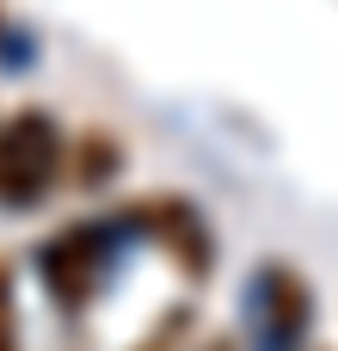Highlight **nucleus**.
<instances>
[{"mask_svg":"<svg viewBox=\"0 0 338 351\" xmlns=\"http://www.w3.org/2000/svg\"><path fill=\"white\" fill-rule=\"evenodd\" d=\"M68 173V136L49 111L0 117V210H37Z\"/></svg>","mask_w":338,"mask_h":351,"instance_id":"f257e3e1","label":"nucleus"},{"mask_svg":"<svg viewBox=\"0 0 338 351\" xmlns=\"http://www.w3.org/2000/svg\"><path fill=\"white\" fill-rule=\"evenodd\" d=\"M111 241H117V228H105V222H68V228H55V234L43 241V253H37L43 290H49L62 308L92 302V290H99L105 271H111Z\"/></svg>","mask_w":338,"mask_h":351,"instance_id":"f03ea898","label":"nucleus"},{"mask_svg":"<svg viewBox=\"0 0 338 351\" xmlns=\"http://www.w3.org/2000/svg\"><path fill=\"white\" fill-rule=\"evenodd\" d=\"M129 228L148 234L185 278H209V265H216V234H209V222L197 216L191 197L154 191V197H142V204L129 210Z\"/></svg>","mask_w":338,"mask_h":351,"instance_id":"7ed1b4c3","label":"nucleus"},{"mask_svg":"<svg viewBox=\"0 0 338 351\" xmlns=\"http://www.w3.org/2000/svg\"><path fill=\"white\" fill-rule=\"evenodd\" d=\"M252 315H259V339L265 351H302L308 339V321H314V296L302 284L296 265H259V284H252Z\"/></svg>","mask_w":338,"mask_h":351,"instance_id":"20e7f679","label":"nucleus"},{"mask_svg":"<svg viewBox=\"0 0 338 351\" xmlns=\"http://www.w3.org/2000/svg\"><path fill=\"white\" fill-rule=\"evenodd\" d=\"M0 351H18V284L6 259H0Z\"/></svg>","mask_w":338,"mask_h":351,"instance_id":"39448f33","label":"nucleus"},{"mask_svg":"<svg viewBox=\"0 0 338 351\" xmlns=\"http://www.w3.org/2000/svg\"><path fill=\"white\" fill-rule=\"evenodd\" d=\"M197 351H234V346H228V339H209V346H197Z\"/></svg>","mask_w":338,"mask_h":351,"instance_id":"423d86ee","label":"nucleus"}]
</instances>
